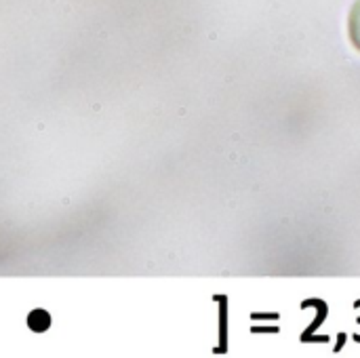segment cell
Returning <instances> with one entry per match:
<instances>
[{
  "instance_id": "cell-1",
  "label": "cell",
  "mask_w": 360,
  "mask_h": 358,
  "mask_svg": "<svg viewBox=\"0 0 360 358\" xmlns=\"http://www.w3.org/2000/svg\"><path fill=\"white\" fill-rule=\"evenodd\" d=\"M27 327L34 333H44L51 327V314L46 310H32L27 314Z\"/></svg>"
},
{
  "instance_id": "cell-2",
  "label": "cell",
  "mask_w": 360,
  "mask_h": 358,
  "mask_svg": "<svg viewBox=\"0 0 360 358\" xmlns=\"http://www.w3.org/2000/svg\"><path fill=\"white\" fill-rule=\"evenodd\" d=\"M350 36H352V42L360 49V0H356L350 13Z\"/></svg>"
}]
</instances>
